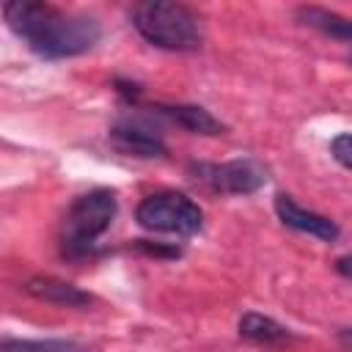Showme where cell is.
<instances>
[{"mask_svg":"<svg viewBox=\"0 0 352 352\" xmlns=\"http://www.w3.org/2000/svg\"><path fill=\"white\" fill-rule=\"evenodd\" d=\"M297 16H300L302 25L316 28V30H322L324 36H333V38H341V41H349V44H352V19H349V16H341V14H336V11L316 8V6L300 8Z\"/></svg>","mask_w":352,"mask_h":352,"instance_id":"8fae6325","label":"cell"},{"mask_svg":"<svg viewBox=\"0 0 352 352\" xmlns=\"http://www.w3.org/2000/svg\"><path fill=\"white\" fill-rule=\"evenodd\" d=\"M25 292L30 297H36V300H44V302H52V305H63V308H88L94 302V297L88 292H82L80 286L58 280V278H50V275L30 278L25 283Z\"/></svg>","mask_w":352,"mask_h":352,"instance_id":"ba28073f","label":"cell"},{"mask_svg":"<svg viewBox=\"0 0 352 352\" xmlns=\"http://www.w3.org/2000/svg\"><path fill=\"white\" fill-rule=\"evenodd\" d=\"M330 154L336 157V162H341L344 168L352 170V132H341L333 138L330 143Z\"/></svg>","mask_w":352,"mask_h":352,"instance_id":"4fadbf2b","label":"cell"},{"mask_svg":"<svg viewBox=\"0 0 352 352\" xmlns=\"http://www.w3.org/2000/svg\"><path fill=\"white\" fill-rule=\"evenodd\" d=\"M116 212H118V201H116V192L107 187H96V190L74 198V204L66 209L63 226H60L63 253L69 258L91 253L96 239L113 226Z\"/></svg>","mask_w":352,"mask_h":352,"instance_id":"3957f363","label":"cell"},{"mask_svg":"<svg viewBox=\"0 0 352 352\" xmlns=\"http://www.w3.org/2000/svg\"><path fill=\"white\" fill-rule=\"evenodd\" d=\"M110 140L124 154H135V157H162L165 154V143H162L160 132L143 121H132V118L118 121L110 129Z\"/></svg>","mask_w":352,"mask_h":352,"instance_id":"52a82bcc","label":"cell"},{"mask_svg":"<svg viewBox=\"0 0 352 352\" xmlns=\"http://www.w3.org/2000/svg\"><path fill=\"white\" fill-rule=\"evenodd\" d=\"M135 220L140 228H146L151 234L190 236V234L201 231L204 212L190 195L176 192V190H165V192L146 195L135 209Z\"/></svg>","mask_w":352,"mask_h":352,"instance_id":"277c9868","label":"cell"},{"mask_svg":"<svg viewBox=\"0 0 352 352\" xmlns=\"http://www.w3.org/2000/svg\"><path fill=\"white\" fill-rule=\"evenodd\" d=\"M3 352H85V349L80 344H74V341H58V338H47V341L6 338L3 341Z\"/></svg>","mask_w":352,"mask_h":352,"instance_id":"7c38bea8","label":"cell"},{"mask_svg":"<svg viewBox=\"0 0 352 352\" xmlns=\"http://www.w3.org/2000/svg\"><path fill=\"white\" fill-rule=\"evenodd\" d=\"M154 110L192 135H223L226 132V124L198 104H157Z\"/></svg>","mask_w":352,"mask_h":352,"instance_id":"9c48e42d","label":"cell"},{"mask_svg":"<svg viewBox=\"0 0 352 352\" xmlns=\"http://www.w3.org/2000/svg\"><path fill=\"white\" fill-rule=\"evenodd\" d=\"M344 341H352V327H349V330H344Z\"/></svg>","mask_w":352,"mask_h":352,"instance_id":"9a60e30c","label":"cell"},{"mask_svg":"<svg viewBox=\"0 0 352 352\" xmlns=\"http://www.w3.org/2000/svg\"><path fill=\"white\" fill-rule=\"evenodd\" d=\"M132 25L160 50L192 52L204 44L201 16L182 3H140L132 11Z\"/></svg>","mask_w":352,"mask_h":352,"instance_id":"7a4b0ae2","label":"cell"},{"mask_svg":"<svg viewBox=\"0 0 352 352\" xmlns=\"http://www.w3.org/2000/svg\"><path fill=\"white\" fill-rule=\"evenodd\" d=\"M239 336L245 341H250V344H258V346H278V344H283V341L292 338V333L280 322H275V319H270L264 314H256V311L242 314V319H239Z\"/></svg>","mask_w":352,"mask_h":352,"instance_id":"30bf717a","label":"cell"},{"mask_svg":"<svg viewBox=\"0 0 352 352\" xmlns=\"http://www.w3.org/2000/svg\"><path fill=\"white\" fill-rule=\"evenodd\" d=\"M275 214L278 220L286 226V228H294L300 234H308V236H316L322 242H336L338 239V226L319 214V212H311V209H302L292 195H275Z\"/></svg>","mask_w":352,"mask_h":352,"instance_id":"8992f818","label":"cell"},{"mask_svg":"<svg viewBox=\"0 0 352 352\" xmlns=\"http://www.w3.org/2000/svg\"><path fill=\"white\" fill-rule=\"evenodd\" d=\"M190 173L198 184L220 195H250L267 184V168L258 160H228V162H195Z\"/></svg>","mask_w":352,"mask_h":352,"instance_id":"5b68a950","label":"cell"},{"mask_svg":"<svg viewBox=\"0 0 352 352\" xmlns=\"http://www.w3.org/2000/svg\"><path fill=\"white\" fill-rule=\"evenodd\" d=\"M8 28L41 58H74L96 47L102 28L94 16L63 11L38 0H11L3 6Z\"/></svg>","mask_w":352,"mask_h":352,"instance_id":"6da1fadb","label":"cell"},{"mask_svg":"<svg viewBox=\"0 0 352 352\" xmlns=\"http://www.w3.org/2000/svg\"><path fill=\"white\" fill-rule=\"evenodd\" d=\"M336 270H338L341 275H349V278H352V258H338V261H336Z\"/></svg>","mask_w":352,"mask_h":352,"instance_id":"5bb4252c","label":"cell"}]
</instances>
